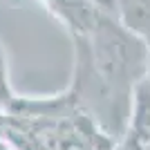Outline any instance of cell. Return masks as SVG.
<instances>
[{
	"label": "cell",
	"mask_w": 150,
	"mask_h": 150,
	"mask_svg": "<svg viewBox=\"0 0 150 150\" xmlns=\"http://www.w3.org/2000/svg\"><path fill=\"white\" fill-rule=\"evenodd\" d=\"M114 7L121 13V25L139 36L150 50V0H117Z\"/></svg>",
	"instance_id": "1"
},
{
	"label": "cell",
	"mask_w": 150,
	"mask_h": 150,
	"mask_svg": "<svg viewBox=\"0 0 150 150\" xmlns=\"http://www.w3.org/2000/svg\"><path fill=\"white\" fill-rule=\"evenodd\" d=\"M112 150H146V148H144V144H141V141L128 130L123 134V139H121V144L117 146V148H112Z\"/></svg>",
	"instance_id": "2"
},
{
	"label": "cell",
	"mask_w": 150,
	"mask_h": 150,
	"mask_svg": "<svg viewBox=\"0 0 150 150\" xmlns=\"http://www.w3.org/2000/svg\"><path fill=\"white\" fill-rule=\"evenodd\" d=\"M0 150H9V148H7V146H2V144H0Z\"/></svg>",
	"instance_id": "3"
}]
</instances>
